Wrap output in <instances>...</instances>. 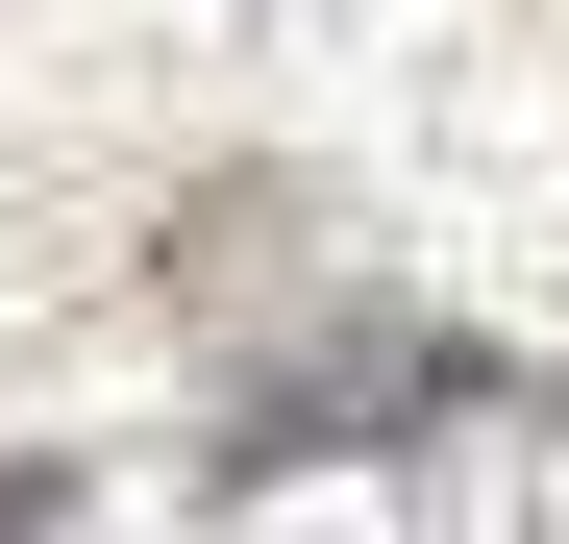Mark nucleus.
<instances>
[{
	"mask_svg": "<svg viewBox=\"0 0 569 544\" xmlns=\"http://www.w3.org/2000/svg\"><path fill=\"white\" fill-rule=\"evenodd\" d=\"M470 396H496V346H470V322H421V298H322V272H298V346H248V372H223V445H199V471H223V495H272V471H371V445H446Z\"/></svg>",
	"mask_w": 569,
	"mask_h": 544,
	"instance_id": "obj_1",
	"label": "nucleus"
}]
</instances>
